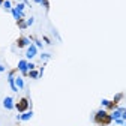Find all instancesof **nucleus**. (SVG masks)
Here are the masks:
<instances>
[{"mask_svg": "<svg viewBox=\"0 0 126 126\" xmlns=\"http://www.w3.org/2000/svg\"><path fill=\"white\" fill-rule=\"evenodd\" d=\"M41 5H44L47 11H48V9H50V2H48V0H42V3H41Z\"/></svg>", "mask_w": 126, "mask_h": 126, "instance_id": "nucleus-15", "label": "nucleus"}, {"mask_svg": "<svg viewBox=\"0 0 126 126\" xmlns=\"http://www.w3.org/2000/svg\"><path fill=\"white\" fill-rule=\"evenodd\" d=\"M38 54V47L35 45V44H32V45H29V50H27V59H33L35 56Z\"/></svg>", "mask_w": 126, "mask_h": 126, "instance_id": "nucleus-5", "label": "nucleus"}, {"mask_svg": "<svg viewBox=\"0 0 126 126\" xmlns=\"http://www.w3.org/2000/svg\"><path fill=\"white\" fill-rule=\"evenodd\" d=\"M3 107H5L6 110H12V108H15V104H14V99H12L11 96H6V98L3 99Z\"/></svg>", "mask_w": 126, "mask_h": 126, "instance_id": "nucleus-7", "label": "nucleus"}, {"mask_svg": "<svg viewBox=\"0 0 126 126\" xmlns=\"http://www.w3.org/2000/svg\"><path fill=\"white\" fill-rule=\"evenodd\" d=\"M27 68H29V71H32V69H35V65L33 63H27Z\"/></svg>", "mask_w": 126, "mask_h": 126, "instance_id": "nucleus-17", "label": "nucleus"}, {"mask_svg": "<svg viewBox=\"0 0 126 126\" xmlns=\"http://www.w3.org/2000/svg\"><path fill=\"white\" fill-rule=\"evenodd\" d=\"M15 108H17V111H18L20 114L26 113L27 110L30 108V101H29V98H27V96H21V98L17 101V104H15Z\"/></svg>", "mask_w": 126, "mask_h": 126, "instance_id": "nucleus-2", "label": "nucleus"}, {"mask_svg": "<svg viewBox=\"0 0 126 126\" xmlns=\"http://www.w3.org/2000/svg\"><path fill=\"white\" fill-rule=\"evenodd\" d=\"M15 9H17L20 14H24V3H18L17 5V8H15Z\"/></svg>", "mask_w": 126, "mask_h": 126, "instance_id": "nucleus-12", "label": "nucleus"}, {"mask_svg": "<svg viewBox=\"0 0 126 126\" xmlns=\"http://www.w3.org/2000/svg\"><path fill=\"white\" fill-rule=\"evenodd\" d=\"M32 24H33V17L27 20V26H32Z\"/></svg>", "mask_w": 126, "mask_h": 126, "instance_id": "nucleus-18", "label": "nucleus"}, {"mask_svg": "<svg viewBox=\"0 0 126 126\" xmlns=\"http://www.w3.org/2000/svg\"><path fill=\"white\" fill-rule=\"evenodd\" d=\"M15 45H17L18 48H26V47H29V45H30V39L21 35L17 41H15Z\"/></svg>", "mask_w": 126, "mask_h": 126, "instance_id": "nucleus-3", "label": "nucleus"}, {"mask_svg": "<svg viewBox=\"0 0 126 126\" xmlns=\"http://www.w3.org/2000/svg\"><path fill=\"white\" fill-rule=\"evenodd\" d=\"M32 116H33V113H32V111H26L21 116H18V119L20 120H29V119H32Z\"/></svg>", "mask_w": 126, "mask_h": 126, "instance_id": "nucleus-9", "label": "nucleus"}, {"mask_svg": "<svg viewBox=\"0 0 126 126\" xmlns=\"http://www.w3.org/2000/svg\"><path fill=\"white\" fill-rule=\"evenodd\" d=\"M29 77H30V78H33V80H36V78L41 77V74H39L36 69H32V71H29Z\"/></svg>", "mask_w": 126, "mask_h": 126, "instance_id": "nucleus-11", "label": "nucleus"}, {"mask_svg": "<svg viewBox=\"0 0 126 126\" xmlns=\"http://www.w3.org/2000/svg\"><path fill=\"white\" fill-rule=\"evenodd\" d=\"M3 71H5V66H3V65H0V72H3Z\"/></svg>", "mask_w": 126, "mask_h": 126, "instance_id": "nucleus-20", "label": "nucleus"}, {"mask_svg": "<svg viewBox=\"0 0 126 126\" xmlns=\"http://www.w3.org/2000/svg\"><path fill=\"white\" fill-rule=\"evenodd\" d=\"M44 42H45V44H48V45H50V44H51V39H50L48 36H44Z\"/></svg>", "mask_w": 126, "mask_h": 126, "instance_id": "nucleus-16", "label": "nucleus"}, {"mask_svg": "<svg viewBox=\"0 0 126 126\" xmlns=\"http://www.w3.org/2000/svg\"><path fill=\"white\" fill-rule=\"evenodd\" d=\"M3 8H5V9H8V11H11V9H12V6H11V0H5Z\"/></svg>", "mask_w": 126, "mask_h": 126, "instance_id": "nucleus-13", "label": "nucleus"}, {"mask_svg": "<svg viewBox=\"0 0 126 126\" xmlns=\"http://www.w3.org/2000/svg\"><path fill=\"white\" fill-rule=\"evenodd\" d=\"M41 57H42V59H48V57H50V54H42Z\"/></svg>", "mask_w": 126, "mask_h": 126, "instance_id": "nucleus-19", "label": "nucleus"}, {"mask_svg": "<svg viewBox=\"0 0 126 126\" xmlns=\"http://www.w3.org/2000/svg\"><path fill=\"white\" fill-rule=\"evenodd\" d=\"M122 98H123V93H117V94H116V96H114V99H113V101H114L116 104H119V101H120Z\"/></svg>", "mask_w": 126, "mask_h": 126, "instance_id": "nucleus-14", "label": "nucleus"}, {"mask_svg": "<svg viewBox=\"0 0 126 126\" xmlns=\"http://www.w3.org/2000/svg\"><path fill=\"white\" fill-rule=\"evenodd\" d=\"M18 71L23 72L24 77L29 75V68H27V62L26 60H20V63H18Z\"/></svg>", "mask_w": 126, "mask_h": 126, "instance_id": "nucleus-6", "label": "nucleus"}, {"mask_svg": "<svg viewBox=\"0 0 126 126\" xmlns=\"http://www.w3.org/2000/svg\"><path fill=\"white\" fill-rule=\"evenodd\" d=\"M17 26H18V29H21V30H24V29L29 27V26H27V21L24 20V17L20 18V20H17Z\"/></svg>", "mask_w": 126, "mask_h": 126, "instance_id": "nucleus-8", "label": "nucleus"}, {"mask_svg": "<svg viewBox=\"0 0 126 126\" xmlns=\"http://www.w3.org/2000/svg\"><path fill=\"white\" fill-rule=\"evenodd\" d=\"M35 3H42V0H33Z\"/></svg>", "mask_w": 126, "mask_h": 126, "instance_id": "nucleus-21", "label": "nucleus"}, {"mask_svg": "<svg viewBox=\"0 0 126 126\" xmlns=\"http://www.w3.org/2000/svg\"><path fill=\"white\" fill-rule=\"evenodd\" d=\"M15 86H17L18 89H24V81H23L21 77H17V78H15Z\"/></svg>", "mask_w": 126, "mask_h": 126, "instance_id": "nucleus-10", "label": "nucleus"}, {"mask_svg": "<svg viewBox=\"0 0 126 126\" xmlns=\"http://www.w3.org/2000/svg\"><path fill=\"white\" fill-rule=\"evenodd\" d=\"M5 3V0H0V5H3Z\"/></svg>", "mask_w": 126, "mask_h": 126, "instance_id": "nucleus-22", "label": "nucleus"}, {"mask_svg": "<svg viewBox=\"0 0 126 126\" xmlns=\"http://www.w3.org/2000/svg\"><path fill=\"white\" fill-rule=\"evenodd\" d=\"M93 122L96 123L98 126H108L110 123L113 122V117L107 110H99V111L94 113V117H93Z\"/></svg>", "mask_w": 126, "mask_h": 126, "instance_id": "nucleus-1", "label": "nucleus"}, {"mask_svg": "<svg viewBox=\"0 0 126 126\" xmlns=\"http://www.w3.org/2000/svg\"><path fill=\"white\" fill-rule=\"evenodd\" d=\"M102 105H104V107H107L108 111H114V110H117V108H119V104H116L114 101H107V99H104V101H102Z\"/></svg>", "mask_w": 126, "mask_h": 126, "instance_id": "nucleus-4", "label": "nucleus"}]
</instances>
